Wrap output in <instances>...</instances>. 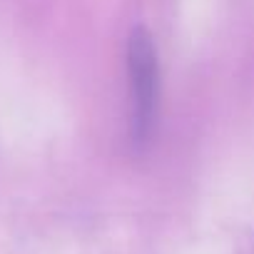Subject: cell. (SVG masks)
<instances>
[{"label":"cell","instance_id":"6da1fadb","mask_svg":"<svg viewBox=\"0 0 254 254\" xmlns=\"http://www.w3.org/2000/svg\"><path fill=\"white\" fill-rule=\"evenodd\" d=\"M127 80H130V135L135 145H147L160 117V58L152 35L135 28L127 40Z\"/></svg>","mask_w":254,"mask_h":254}]
</instances>
